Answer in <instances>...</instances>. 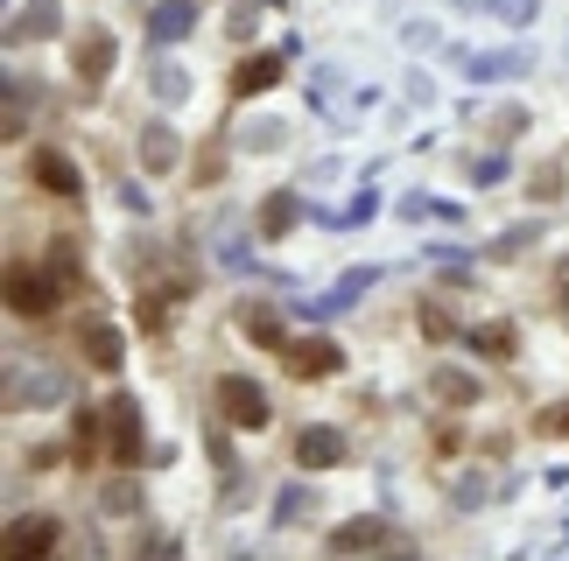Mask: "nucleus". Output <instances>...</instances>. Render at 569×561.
Returning a JSON list of instances; mask_svg holds the SVG:
<instances>
[{
	"label": "nucleus",
	"instance_id": "1",
	"mask_svg": "<svg viewBox=\"0 0 569 561\" xmlns=\"http://www.w3.org/2000/svg\"><path fill=\"white\" fill-rule=\"evenodd\" d=\"M212 393H218V414L233 421V429H268V421H275L268 386H260V379H246V373H225V379L212 386Z\"/></svg>",
	"mask_w": 569,
	"mask_h": 561
},
{
	"label": "nucleus",
	"instance_id": "2",
	"mask_svg": "<svg viewBox=\"0 0 569 561\" xmlns=\"http://www.w3.org/2000/svg\"><path fill=\"white\" fill-rule=\"evenodd\" d=\"M56 400H71V379L56 365H35V373L8 365V408H56Z\"/></svg>",
	"mask_w": 569,
	"mask_h": 561
},
{
	"label": "nucleus",
	"instance_id": "3",
	"mask_svg": "<svg viewBox=\"0 0 569 561\" xmlns=\"http://www.w3.org/2000/svg\"><path fill=\"white\" fill-rule=\"evenodd\" d=\"M106 456L112 463H120V471H141V408H135V400H112V408H106Z\"/></svg>",
	"mask_w": 569,
	"mask_h": 561
},
{
	"label": "nucleus",
	"instance_id": "4",
	"mask_svg": "<svg viewBox=\"0 0 569 561\" xmlns=\"http://www.w3.org/2000/svg\"><path fill=\"white\" fill-rule=\"evenodd\" d=\"M8 309H14V316H50V309H56V274L8 267Z\"/></svg>",
	"mask_w": 569,
	"mask_h": 561
},
{
	"label": "nucleus",
	"instance_id": "5",
	"mask_svg": "<svg viewBox=\"0 0 569 561\" xmlns=\"http://www.w3.org/2000/svg\"><path fill=\"white\" fill-rule=\"evenodd\" d=\"M29 176L43 183L50 197H78V190H85V169L71 162L64 148H35V154H29Z\"/></svg>",
	"mask_w": 569,
	"mask_h": 561
},
{
	"label": "nucleus",
	"instance_id": "6",
	"mask_svg": "<svg viewBox=\"0 0 569 561\" xmlns=\"http://www.w3.org/2000/svg\"><path fill=\"white\" fill-rule=\"evenodd\" d=\"M71 71H78V85H85V91H99V85H106V71H112V29L92 22V29L78 35V64H71Z\"/></svg>",
	"mask_w": 569,
	"mask_h": 561
},
{
	"label": "nucleus",
	"instance_id": "7",
	"mask_svg": "<svg viewBox=\"0 0 569 561\" xmlns=\"http://www.w3.org/2000/svg\"><path fill=\"white\" fill-rule=\"evenodd\" d=\"M56 29H64V8H56V0H22V14L8 22V43H50Z\"/></svg>",
	"mask_w": 569,
	"mask_h": 561
},
{
	"label": "nucleus",
	"instance_id": "8",
	"mask_svg": "<svg viewBox=\"0 0 569 561\" xmlns=\"http://www.w3.org/2000/svg\"><path fill=\"white\" fill-rule=\"evenodd\" d=\"M337 365H345V352H337L331 337H302V344H289V373H296V379H331Z\"/></svg>",
	"mask_w": 569,
	"mask_h": 561
},
{
	"label": "nucleus",
	"instance_id": "9",
	"mask_svg": "<svg viewBox=\"0 0 569 561\" xmlns=\"http://www.w3.org/2000/svg\"><path fill=\"white\" fill-rule=\"evenodd\" d=\"M176 162H183V141H176V127H141V169L148 176H176Z\"/></svg>",
	"mask_w": 569,
	"mask_h": 561
},
{
	"label": "nucleus",
	"instance_id": "10",
	"mask_svg": "<svg viewBox=\"0 0 569 561\" xmlns=\"http://www.w3.org/2000/svg\"><path fill=\"white\" fill-rule=\"evenodd\" d=\"M296 463H302V471H331V463H345V435L324 429V421H316V429H302L296 435Z\"/></svg>",
	"mask_w": 569,
	"mask_h": 561
},
{
	"label": "nucleus",
	"instance_id": "11",
	"mask_svg": "<svg viewBox=\"0 0 569 561\" xmlns=\"http://www.w3.org/2000/svg\"><path fill=\"white\" fill-rule=\"evenodd\" d=\"M520 71H535V56H527V50H479V56H464V77H471V85H492V77H520Z\"/></svg>",
	"mask_w": 569,
	"mask_h": 561
},
{
	"label": "nucleus",
	"instance_id": "12",
	"mask_svg": "<svg viewBox=\"0 0 569 561\" xmlns=\"http://www.w3.org/2000/svg\"><path fill=\"white\" fill-rule=\"evenodd\" d=\"M190 29H197V8H190V0H155V8H148V35H155V43H183Z\"/></svg>",
	"mask_w": 569,
	"mask_h": 561
},
{
	"label": "nucleus",
	"instance_id": "13",
	"mask_svg": "<svg viewBox=\"0 0 569 561\" xmlns=\"http://www.w3.org/2000/svg\"><path fill=\"white\" fill-rule=\"evenodd\" d=\"M296 225H302V190H275V197L260 204V231H268V239H289Z\"/></svg>",
	"mask_w": 569,
	"mask_h": 561
},
{
	"label": "nucleus",
	"instance_id": "14",
	"mask_svg": "<svg viewBox=\"0 0 569 561\" xmlns=\"http://www.w3.org/2000/svg\"><path fill=\"white\" fill-rule=\"evenodd\" d=\"M281 77V56L275 50H260V56H239V71H233V91L239 99H254V91H268Z\"/></svg>",
	"mask_w": 569,
	"mask_h": 561
},
{
	"label": "nucleus",
	"instance_id": "15",
	"mask_svg": "<svg viewBox=\"0 0 569 561\" xmlns=\"http://www.w3.org/2000/svg\"><path fill=\"white\" fill-rule=\"evenodd\" d=\"M85 344V358L99 365V373H120V358H127V344H120V331H112V323H92V331L78 337Z\"/></svg>",
	"mask_w": 569,
	"mask_h": 561
},
{
	"label": "nucleus",
	"instance_id": "16",
	"mask_svg": "<svg viewBox=\"0 0 569 561\" xmlns=\"http://www.w3.org/2000/svg\"><path fill=\"white\" fill-rule=\"evenodd\" d=\"M99 513L106 519H135L141 513V477H106V485H99Z\"/></svg>",
	"mask_w": 569,
	"mask_h": 561
},
{
	"label": "nucleus",
	"instance_id": "17",
	"mask_svg": "<svg viewBox=\"0 0 569 561\" xmlns=\"http://www.w3.org/2000/svg\"><path fill=\"white\" fill-rule=\"evenodd\" d=\"M56 548V519H22V527L8 533V554L29 561V554H50Z\"/></svg>",
	"mask_w": 569,
	"mask_h": 561
},
{
	"label": "nucleus",
	"instance_id": "18",
	"mask_svg": "<svg viewBox=\"0 0 569 561\" xmlns=\"http://www.w3.org/2000/svg\"><path fill=\"white\" fill-rule=\"evenodd\" d=\"M429 393L450 400V408H471V400H479V379L458 373V365H436V373H429Z\"/></svg>",
	"mask_w": 569,
	"mask_h": 561
},
{
	"label": "nucleus",
	"instance_id": "19",
	"mask_svg": "<svg viewBox=\"0 0 569 561\" xmlns=\"http://www.w3.org/2000/svg\"><path fill=\"white\" fill-rule=\"evenodd\" d=\"M373 281H379V267H352V274H345V281H337V288H331V295H324V302H316V316H337V309H352V302H358V295H366V288H373Z\"/></svg>",
	"mask_w": 569,
	"mask_h": 561
},
{
	"label": "nucleus",
	"instance_id": "20",
	"mask_svg": "<svg viewBox=\"0 0 569 561\" xmlns=\"http://www.w3.org/2000/svg\"><path fill=\"white\" fill-rule=\"evenodd\" d=\"M148 91H155L162 106H183V99H190V71L162 56V64H148Z\"/></svg>",
	"mask_w": 569,
	"mask_h": 561
},
{
	"label": "nucleus",
	"instance_id": "21",
	"mask_svg": "<svg viewBox=\"0 0 569 561\" xmlns=\"http://www.w3.org/2000/svg\"><path fill=\"white\" fill-rule=\"evenodd\" d=\"M379 540H387L379 519H345V527L331 533V554H358V548H379Z\"/></svg>",
	"mask_w": 569,
	"mask_h": 561
},
{
	"label": "nucleus",
	"instance_id": "22",
	"mask_svg": "<svg viewBox=\"0 0 569 561\" xmlns=\"http://www.w3.org/2000/svg\"><path fill=\"white\" fill-rule=\"evenodd\" d=\"M310 513H316V492L310 485H281L275 492V527H302Z\"/></svg>",
	"mask_w": 569,
	"mask_h": 561
},
{
	"label": "nucleus",
	"instance_id": "23",
	"mask_svg": "<svg viewBox=\"0 0 569 561\" xmlns=\"http://www.w3.org/2000/svg\"><path fill=\"white\" fill-rule=\"evenodd\" d=\"M281 141H289V127H281V120H246L233 133V148H246V154H275Z\"/></svg>",
	"mask_w": 569,
	"mask_h": 561
},
{
	"label": "nucleus",
	"instance_id": "24",
	"mask_svg": "<svg viewBox=\"0 0 569 561\" xmlns=\"http://www.w3.org/2000/svg\"><path fill=\"white\" fill-rule=\"evenodd\" d=\"M464 344L479 358H514V323H485V331H471Z\"/></svg>",
	"mask_w": 569,
	"mask_h": 561
},
{
	"label": "nucleus",
	"instance_id": "25",
	"mask_svg": "<svg viewBox=\"0 0 569 561\" xmlns=\"http://www.w3.org/2000/svg\"><path fill=\"white\" fill-rule=\"evenodd\" d=\"M239 331L260 337V344H281V316H275V309H254V302H246V309H239Z\"/></svg>",
	"mask_w": 569,
	"mask_h": 561
},
{
	"label": "nucleus",
	"instance_id": "26",
	"mask_svg": "<svg viewBox=\"0 0 569 561\" xmlns=\"http://www.w3.org/2000/svg\"><path fill=\"white\" fill-rule=\"evenodd\" d=\"M535 239H541V218H535V225H514V231H506V239H492L485 253H492V260H514V253H527V246H535Z\"/></svg>",
	"mask_w": 569,
	"mask_h": 561
},
{
	"label": "nucleus",
	"instance_id": "27",
	"mask_svg": "<svg viewBox=\"0 0 569 561\" xmlns=\"http://www.w3.org/2000/svg\"><path fill=\"white\" fill-rule=\"evenodd\" d=\"M415 323H422V337H450V331H458L443 302H422V309H415Z\"/></svg>",
	"mask_w": 569,
	"mask_h": 561
},
{
	"label": "nucleus",
	"instance_id": "28",
	"mask_svg": "<svg viewBox=\"0 0 569 561\" xmlns=\"http://www.w3.org/2000/svg\"><path fill=\"white\" fill-rule=\"evenodd\" d=\"M450 498H458V513H471V506H485V498H492V485H485V477H458V492H450Z\"/></svg>",
	"mask_w": 569,
	"mask_h": 561
},
{
	"label": "nucleus",
	"instance_id": "29",
	"mask_svg": "<svg viewBox=\"0 0 569 561\" xmlns=\"http://www.w3.org/2000/svg\"><path fill=\"white\" fill-rule=\"evenodd\" d=\"M471 183H479V190L506 183V154H485V162H471Z\"/></svg>",
	"mask_w": 569,
	"mask_h": 561
},
{
	"label": "nucleus",
	"instance_id": "30",
	"mask_svg": "<svg viewBox=\"0 0 569 561\" xmlns=\"http://www.w3.org/2000/svg\"><path fill=\"white\" fill-rule=\"evenodd\" d=\"M50 274H56V281H71V274H78V246H71V239H56V253H50Z\"/></svg>",
	"mask_w": 569,
	"mask_h": 561
},
{
	"label": "nucleus",
	"instance_id": "31",
	"mask_svg": "<svg viewBox=\"0 0 569 561\" xmlns=\"http://www.w3.org/2000/svg\"><path fill=\"white\" fill-rule=\"evenodd\" d=\"M260 8H268V0H260ZM254 0H239V8H233V22H225V29H233V43H246V35H254Z\"/></svg>",
	"mask_w": 569,
	"mask_h": 561
},
{
	"label": "nucleus",
	"instance_id": "32",
	"mask_svg": "<svg viewBox=\"0 0 569 561\" xmlns=\"http://www.w3.org/2000/svg\"><path fill=\"white\" fill-rule=\"evenodd\" d=\"M520 127H527V112H520V106H500V112H492V133H500V141H514Z\"/></svg>",
	"mask_w": 569,
	"mask_h": 561
},
{
	"label": "nucleus",
	"instance_id": "33",
	"mask_svg": "<svg viewBox=\"0 0 569 561\" xmlns=\"http://www.w3.org/2000/svg\"><path fill=\"white\" fill-rule=\"evenodd\" d=\"M535 435H569V408H541L535 414Z\"/></svg>",
	"mask_w": 569,
	"mask_h": 561
},
{
	"label": "nucleus",
	"instance_id": "34",
	"mask_svg": "<svg viewBox=\"0 0 569 561\" xmlns=\"http://www.w3.org/2000/svg\"><path fill=\"white\" fill-rule=\"evenodd\" d=\"M71 435H78V450L92 456V450H99V414H92V408H85V414H78V429H71Z\"/></svg>",
	"mask_w": 569,
	"mask_h": 561
},
{
	"label": "nucleus",
	"instance_id": "35",
	"mask_svg": "<svg viewBox=\"0 0 569 561\" xmlns=\"http://www.w3.org/2000/svg\"><path fill=\"white\" fill-rule=\"evenodd\" d=\"M218 169H225V154L204 148V154H197V183H218Z\"/></svg>",
	"mask_w": 569,
	"mask_h": 561
},
{
	"label": "nucleus",
	"instance_id": "36",
	"mask_svg": "<svg viewBox=\"0 0 569 561\" xmlns=\"http://www.w3.org/2000/svg\"><path fill=\"white\" fill-rule=\"evenodd\" d=\"M535 197H562V169H535Z\"/></svg>",
	"mask_w": 569,
	"mask_h": 561
},
{
	"label": "nucleus",
	"instance_id": "37",
	"mask_svg": "<svg viewBox=\"0 0 569 561\" xmlns=\"http://www.w3.org/2000/svg\"><path fill=\"white\" fill-rule=\"evenodd\" d=\"M535 8H541V0H500L506 22H535Z\"/></svg>",
	"mask_w": 569,
	"mask_h": 561
},
{
	"label": "nucleus",
	"instance_id": "38",
	"mask_svg": "<svg viewBox=\"0 0 569 561\" xmlns=\"http://www.w3.org/2000/svg\"><path fill=\"white\" fill-rule=\"evenodd\" d=\"M556 281H562V302H569V260H562V267H556Z\"/></svg>",
	"mask_w": 569,
	"mask_h": 561
}]
</instances>
